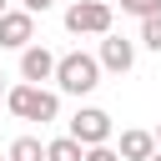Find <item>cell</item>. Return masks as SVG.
Here are the masks:
<instances>
[{"mask_svg": "<svg viewBox=\"0 0 161 161\" xmlns=\"http://www.w3.org/2000/svg\"><path fill=\"white\" fill-rule=\"evenodd\" d=\"M5 106H10L15 121H40V126L60 121V96L45 91V86H25V80H20V86L5 91Z\"/></svg>", "mask_w": 161, "mask_h": 161, "instance_id": "obj_1", "label": "cell"}, {"mask_svg": "<svg viewBox=\"0 0 161 161\" xmlns=\"http://www.w3.org/2000/svg\"><path fill=\"white\" fill-rule=\"evenodd\" d=\"M65 96H91L96 86H101V65H96V55H86V50H70V55H55V75H50Z\"/></svg>", "mask_w": 161, "mask_h": 161, "instance_id": "obj_2", "label": "cell"}, {"mask_svg": "<svg viewBox=\"0 0 161 161\" xmlns=\"http://www.w3.org/2000/svg\"><path fill=\"white\" fill-rule=\"evenodd\" d=\"M111 131H116V121L101 111V106H80L75 116H70V141L75 146H111Z\"/></svg>", "mask_w": 161, "mask_h": 161, "instance_id": "obj_3", "label": "cell"}, {"mask_svg": "<svg viewBox=\"0 0 161 161\" xmlns=\"http://www.w3.org/2000/svg\"><path fill=\"white\" fill-rule=\"evenodd\" d=\"M111 5L106 0H75L70 10H65V30L70 35H111Z\"/></svg>", "mask_w": 161, "mask_h": 161, "instance_id": "obj_4", "label": "cell"}, {"mask_svg": "<svg viewBox=\"0 0 161 161\" xmlns=\"http://www.w3.org/2000/svg\"><path fill=\"white\" fill-rule=\"evenodd\" d=\"M96 65L101 70H111V75H126L131 65H136V40H126V35H101V55H96Z\"/></svg>", "mask_w": 161, "mask_h": 161, "instance_id": "obj_5", "label": "cell"}, {"mask_svg": "<svg viewBox=\"0 0 161 161\" xmlns=\"http://www.w3.org/2000/svg\"><path fill=\"white\" fill-rule=\"evenodd\" d=\"M30 40H35V15L5 10V15H0V50H25Z\"/></svg>", "mask_w": 161, "mask_h": 161, "instance_id": "obj_6", "label": "cell"}, {"mask_svg": "<svg viewBox=\"0 0 161 161\" xmlns=\"http://www.w3.org/2000/svg\"><path fill=\"white\" fill-rule=\"evenodd\" d=\"M50 75H55V55L30 40V45L20 50V80H25V86H45Z\"/></svg>", "mask_w": 161, "mask_h": 161, "instance_id": "obj_7", "label": "cell"}, {"mask_svg": "<svg viewBox=\"0 0 161 161\" xmlns=\"http://www.w3.org/2000/svg\"><path fill=\"white\" fill-rule=\"evenodd\" d=\"M151 151H156V136H151V131H141V126L121 131V141H116V156H121V161H146Z\"/></svg>", "mask_w": 161, "mask_h": 161, "instance_id": "obj_8", "label": "cell"}, {"mask_svg": "<svg viewBox=\"0 0 161 161\" xmlns=\"http://www.w3.org/2000/svg\"><path fill=\"white\" fill-rule=\"evenodd\" d=\"M5 161H45V141L40 136H15L10 151H5Z\"/></svg>", "mask_w": 161, "mask_h": 161, "instance_id": "obj_9", "label": "cell"}, {"mask_svg": "<svg viewBox=\"0 0 161 161\" xmlns=\"http://www.w3.org/2000/svg\"><path fill=\"white\" fill-rule=\"evenodd\" d=\"M86 156V146H75L70 136H55V141H45V161H80Z\"/></svg>", "mask_w": 161, "mask_h": 161, "instance_id": "obj_10", "label": "cell"}, {"mask_svg": "<svg viewBox=\"0 0 161 161\" xmlns=\"http://www.w3.org/2000/svg\"><path fill=\"white\" fill-rule=\"evenodd\" d=\"M141 45L161 55V15H146V20H141Z\"/></svg>", "mask_w": 161, "mask_h": 161, "instance_id": "obj_11", "label": "cell"}, {"mask_svg": "<svg viewBox=\"0 0 161 161\" xmlns=\"http://www.w3.org/2000/svg\"><path fill=\"white\" fill-rule=\"evenodd\" d=\"M121 15H136V20L161 15V0H121Z\"/></svg>", "mask_w": 161, "mask_h": 161, "instance_id": "obj_12", "label": "cell"}, {"mask_svg": "<svg viewBox=\"0 0 161 161\" xmlns=\"http://www.w3.org/2000/svg\"><path fill=\"white\" fill-rule=\"evenodd\" d=\"M80 161H121V156H116V146H86Z\"/></svg>", "mask_w": 161, "mask_h": 161, "instance_id": "obj_13", "label": "cell"}, {"mask_svg": "<svg viewBox=\"0 0 161 161\" xmlns=\"http://www.w3.org/2000/svg\"><path fill=\"white\" fill-rule=\"evenodd\" d=\"M50 5H55V0H20V10H25V15H45Z\"/></svg>", "mask_w": 161, "mask_h": 161, "instance_id": "obj_14", "label": "cell"}, {"mask_svg": "<svg viewBox=\"0 0 161 161\" xmlns=\"http://www.w3.org/2000/svg\"><path fill=\"white\" fill-rule=\"evenodd\" d=\"M5 91H10V80H5V70H0V101H5Z\"/></svg>", "mask_w": 161, "mask_h": 161, "instance_id": "obj_15", "label": "cell"}, {"mask_svg": "<svg viewBox=\"0 0 161 161\" xmlns=\"http://www.w3.org/2000/svg\"><path fill=\"white\" fill-rule=\"evenodd\" d=\"M151 136H156V151H161V126H156V131H151Z\"/></svg>", "mask_w": 161, "mask_h": 161, "instance_id": "obj_16", "label": "cell"}, {"mask_svg": "<svg viewBox=\"0 0 161 161\" xmlns=\"http://www.w3.org/2000/svg\"><path fill=\"white\" fill-rule=\"evenodd\" d=\"M146 161H161V151H151V156H146Z\"/></svg>", "mask_w": 161, "mask_h": 161, "instance_id": "obj_17", "label": "cell"}, {"mask_svg": "<svg viewBox=\"0 0 161 161\" xmlns=\"http://www.w3.org/2000/svg\"><path fill=\"white\" fill-rule=\"evenodd\" d=\"M5 10H10V0H0V15H5Z\"/></svg>", "mask_w": 161, "mask_h": 161, "instance_id": "obj_18", "label": "cell"}, {"mask_svg": "<svg viewBox=\"0 0 161 161\" xmlns=\"http://www.w3.org/2000/svg\"><path fill=\"white\" fill-rule=\"evenodd\" d=\"M0 161H5V156H0Z\"/></svg>", "mask_w": 161, "mask_h": 161, "instance_id": "obj_19", "label": "cell"}]
</instances>
